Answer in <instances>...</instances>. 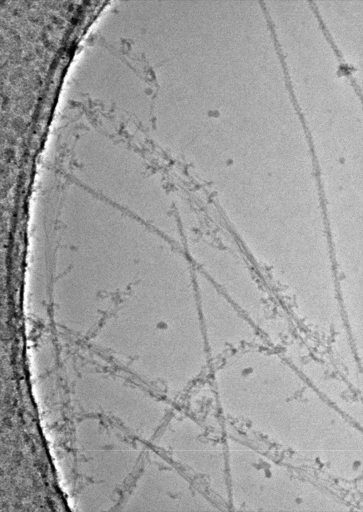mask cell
<instances>
[{
  "mask_svg": "<svg viewBox=\"0 0 363 512\" xmlns=\"http://www.w3.org/2000/svg\"><path fill=\"white\" fill-rule=\"evenodd\" d=\"M203 242L211 256L210 260L203 261L200 264L238 306L242 292V270L244 266L242 258L231 249L218 245L208 238Z\"/></svg>",
  "mask_w": 363,
  "mask_h": 512,
  "instance_id": "6da1fadb",
  "label": "cell"
}]
</instances>
